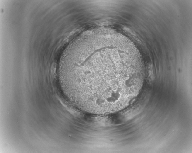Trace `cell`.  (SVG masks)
Listing matches in <instances>:
<instances>
[{"label":"cell","instance_id":"6da1fadb","mask_svg":"<svg viewBox=\"0 0 192 153\" xmlns=\"http://www.w3.org/2000/svg\"><path fill=\"white\" fill-rule=\"evenodd\" d=\"M106 45H86L76 50L60 73L64 91L74 106L90 114L115 113L140 92L143 71L126 52Z\"/></svg>","mask_w":192,"mask_h":153}]
</instances>
